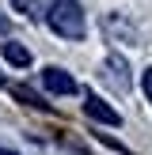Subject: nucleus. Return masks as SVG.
<instances>
[{
  "label": "nucleus",
  "instance_id": "f257e3e1",
  "mask_svg": "<svg viewBox=\"0 0 152 155\" xmlns=\"http://www.w3.org/2000/svg\"><path fill=\"white\" fill-rule=\"evenodd\" d=\"M46 23H50L53 34L72 38V42H80V38L88 34V19H84L80 0H53L50 12H46Z\"/></svg>",
  "mask_w": 152,
  "mask_h": 155
},
{
  "label": "nucleus",
  "instance_id": "f03ea898",
  "mask_svg": "<svg viewBox=\"0 0 152 155\" xmlns=\"http://www.w3.org/2000/svg\"><path fill=\"white\" fill-rule=\"evenodd\" d=\"M42 87L50 91V95H76V80L65 68H46L42 72Z\"/></svg>",
  "mask_w": 152,
  "mask_h": 155
},
{
  "label": "nucleus",
  "instance_id": "7ed1b4c3",
  "mask_svg": "<svg viewBox=\"0 0 152 155\" xmlns=\"http://www.w3.org/2000/svg\"><path fill=\"white\" fill-rule=\"evenodd\" d=\"M103 76H110L118 91H129V64H126V57H122V53H110V57H106Z\"/></svg>",
  "mask_w": 152,
  "mask_h": 155
},
{
  "label": "nucleus",
  "instance_id": "20e7f679",
  "mask_svg": "<svg viewBox=\"0 0 152 155\" xmlns=\"http://www.w3.org/2000/svg\"><path fill=\"white\" fill-rule=\"evenodd\" d=\"M84 110L91 114L95 121H103V125H122V117H118V110L114 106H106L99 95H88V102H84Z\"/></svg>",
  "mask_w": 152,
  "mask_h": 155
},
{
  "label": "nucleus",
  "instance_id": "39448f33",
  "mask_svg": "<svg viewBox=\"0 0 152 155\" xmlns=\"http://www.w3.org/2000/svg\"><path fill=\"white\" fill-rule=\"evenodd\" d=\"M12 8L19 15H27V19H38V15L46 12V0H12Z\"/></svg>",
  "mask_w": 152,
  "mask_h": 155
},
{
  "label": "nucleus",
  "instance_id": "423d86ee",
  "mask_svg": "<svg viewBox=\"0 0 152 155\" xmlns=\"http://www.w3.org/2000/svg\"><path fill=\"white\" fill-rule=\"evenodd\" d=\"M4 57L12 61V64H19V68L30 64V49H27V45H19V42H8V45H4Z\"/></svg>",
  "mask_w": 152,
  "mask_h": 155
},
{
  "label": "nucleus",
  "instance_id": "0eeeda50",
  "mask_svg": "<svg viewBox=\"0 0 152 155\" xmlns=\"http://www.w3.org/2000/svg\"><path fill=\"white\" fill-rule=\"evenodd\" d=\"M141 87H144V98L152 102V68H144V76H141Z\"/></svg>",
  "mask_w": 152,
  "mask_h": 155
},
{
  "label": "nucleus",
  "instance_id": "6e6552de",
  "mask_svg": "<svg viewBox=\"0 0 152 155\" xmlns=\"http://www.w3.org/2000/svg\"><path fill=\"white\" fill-rule=\"evenodd\" d=\"M0 34H8V19H4V12H0Z\"/></svg>",
  "mask_w": 152,
  "mask_h": 155
},
{
  "label": "nucleus",
  "instance_id": "1a4fd4ad",
  "mask_svg": "<svg viewBox=\"0 0 152 155\" xmlns=\"http://www.w3.org/2000/svg\"><path fill=\"white\" fill-rule=\"evenodd\" d=\"M0 155H15V151H8V148H0Z\"/></svg>",
  "mask_w": 152,
  "mask_h": 155
}]
</instances>
